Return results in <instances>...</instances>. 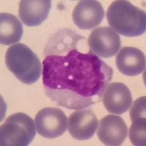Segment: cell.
I'll return each mask as SVG.
<instances>
[{"mask_svg": "<svg viewBox=\"0 0 146 146\" xmlns=\"http://www.w3.org/2000/svg\"><path fill=\"white\" fill-rule=\"evenodd\" d=\"M45 95L58 106L80 110L100 102L113 69L90 50L86 37L72 29L53 34L45 48Z\"/></svg>", "mask_w": 146, "mask_h": 146, "instance_id": "obj_1", "label": "cell"}, {"mask_svg": "<svg viewBox=\"0 0 146 146\" xmlns=\"http://www.w3.org/2000/svg\"><path fill=\"white\" fill-rule=\"evenodd\" d=\"M106 15L110 27L123 36L135 37L145 32V12L129 1L113 2L108 7Z\"/></svg>", "mask_w": 146, "mask_h": 146, "instance_id": "obj_2", "label": "cell"}, {"mask_svg": "<svg viewBox=\"0 0 146 146\" xmlns=\"http://www.w3.org/2000/svg\"><path fill=\"white\" fill-rule=\"evenodd\" d=\"M5 64L18 80L27 85L38 80L42 73V64L38 56L24 44H14L7 49Z\"/></svg>", "mask_w": 146, "mask_h": 146, "instance_id": "obj_3", "label": "cell"}, {"mask_svg": "<svg viewBox=\"0 0 146 146\" xmlns=\"http://www.w3.org/2000/svg\"><path fill=\"white\" fill-rule=\"evenodd\" d=\"M36 135L32 118L23 113L13 114L0 128V145L2 146H27Z\"/></svg>", "mask_w": 146, "mask_h": 146, "instance_id": "obj_4", "label": "cell"}, {"mask_svg": "<svg viewBox=\"0 0 146 146\" xmlns=\"http://www.w3.org/2000/svg\"><path fill=\"white\" fill-rule=\"evenodd\" d=\"M36 131L45 138L54 139L62 136L67 129V117L57 108H45L35 118Z\"/></svg>", "mask_w": 146, "mask_h": 146, "instance_id": "obj_5", "label": "cell"}, {"mask_svg": "<svg viewBox=\"0 0 146 146\" xmlns=\"http://www.w3.org/2000/svg\"><path fill=\"white\" fill-rule=\"evenodd\" d=\"M88 44L90 50L96 56L110 58L116 55L121 45V37L113 29L99 27L89 35Z\"/></svg>", "mask_w": 146, "mask_h": 146, "instance_id": "obj_6", "label": "cell"}, {"mask_svg": "<svg viewBox=\"0 0 146 146\" xmlns=\"http://www.w3.org/2000/svg\"><path fill=\"white\" fill-rule=\"evenodd\" d=\"M105 16V11L100 2L83 0L77 4L72 12V20L82 30H91L98 27Z\"/></svg>", "mask_w": 146, "mask_h": 146, "instance_id": "obj_7", "label": "cell"}, {"mask_svg": "<svg viewBox=\"0 0 146 146\" xmlns=\"http://www.w3.org/2000/svg\"><path fill=\"white\" fill-rule=\"evenodd\" d=\"M102 102L109 113L121 115L126 113L132 104V96L129 88L123 83H110L104 90Z\"/></svg>", "mask_w": 146, "mask_h": 146, "instance_id": "obj_8", "label": "cell"}, {"mask_svg": "<svg viewBox=\"0 0 146 146\" xmlns=\"http://www.w3.org/2000/svg\"><path fill=\"white\" fill-rule=\"evenodd\" d=\"M98 127V120L92 110L80 109L72 113L68 119L69 133L74 139H91Z\"/></svg>", "mask_w": 146, "mask_h": 146, "instance_id": "obj_9", "label": "cell"}, {"mask_svg": "<svg viewBox=\"0 0 146 146\" xmlns=\"http://www.w3.org/2000/svg\"><path fill=\"white\" fill-rule=\"evenodd\" d=\"M127 135V126L119 115H108L100 120L97 136L105 145H121Z\"/></svg>", "mask_w": 146, "mask_h": 146, "instance_id": "obj_10", "label": "cell"}, {"mask_svg": "<svg viewBox=\"0 0 146 146\" xmlns=\"http://www.w3.org/2000/svg\"><path fill=\"white\" fill-rule=\"evenodd\" d=\"M115 64L120 72L126 76H136L145 69V56L143 52L135 47L125 46L116 56Z\"/></svg>", "mask_w": 146, "mask_h": 146, "instance_id": "obj_11", "label": "cell"}, {"mask_svg": "<svg viewBox=\"0 0 146 146\" xmlns=\"http://www.w3.org/2000/svg\"><path fill=\"white\" fill-rule=\"evenodd\" d=\"M51 8L50 0H22L18 15L27 27H37L48 18Z\"/></svg>", "mask_w": 146, "mask_h": 146, "instance_id": "obj_12", "label": "cell"}, {"mask_svg": "<svg viewBox=\"0 0 146 146\" xmlns=\"http://www.w3.org/2000/svg\"><path fill=\"white\" fill-rule=\"evenodd\" d=\"M23 36V27L18 18L13 14H0V43L9 45L19 42Z\"/></svg>", "mask_w": 146, "mask_h": 146, "instance_id": "obj_13", "label": "cell"}, {"mask_svg": "<svg viewBox=\"0 0 146 146\" xmlns=\"http://www.w3.org/2000/svg\"><path fill=\"white\" fill-rule=\"evenodd\" d=\"M129 137L134 145L145 146L146 145V118L139 116L132 120L129 128Z\"/></svg>", "mask_w": 146, "mask_h": 146, "instance_id": "obj_14", "label": "cell"}, {"mask_svg": "<svg viewBox=\"0 0 146 146\" xmlns=\"http://www.w3.org/2000/svg\"><path fill=\"white\" fill-rule=\"evenodd\" d=\"M145 96H141L131 104V108L130 109V118L131 121L137 117L145 115Z\"/></svg>", "mask_w": 146, "mask_h": 146, "instance_id": "obj_15", "label": "cell"}]
</instances>
